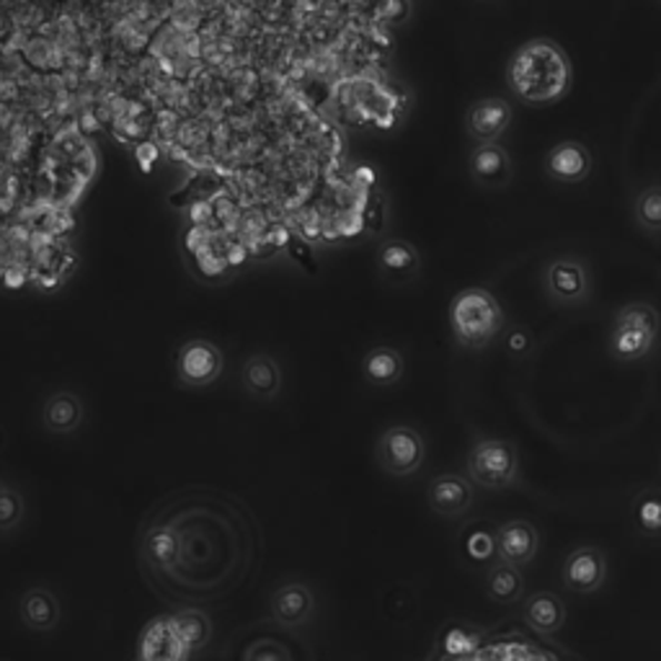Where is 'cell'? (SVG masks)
I'll list each match as a JSON object with an SVG mask.
<instances>
[{
  "label": "cell",
  "instance_id": "1",
  "mask_svg": "<svg viewBox=\"0 0 661 661\" xmlns=\"http://www.w3.org/2000/svg\"><path fill=\"white\" fill-rule=\"evenodd\" d=\"M573 68L567 50L548 37L528 39L507 62V86L524 107H548L569 93Z\"/></svg>",
  "mask_w": 661,
  "mask_h": 661
},
{
  "label": "cell",
  "instance_id": "2",
  "mask_svg": "<svg viewBox=\"0 0 661 661\" xmlns=\"http://www.w3.org/2000/svg\"><path fill=\"white\" fill-rule=\"evenodd\" d=\"M504 326V310L497 294L483 287H465L450 302V329L460 347L478 352L499 337Z\"/></svg>",
  "mask_w": 661,
  "mask_h": 661
},
{
  "label": "cell",
  "instance_id": "3",
  "mask_svg": "<svg viewBox=\"0 0 661 661\" xmlns=\"http://www.w3.org/2000/svg\"><path fill=\"white\" fill-rule=\"evenodd\" d=\"M659 313L649 302H628L615 313L610 331V352L618 362H639L654 352L659 341Z\"/></svg>",
  "mask_w": 661,
  "mask_h": 661
},
{
  "label": "cell",
  "instance_id": "4",
  "mask_svg": "<svg viewBox=\"0 0 661 661\" xmlns=\"http://www.w3.org/2000/svg\"><path fill=\"white\" fill-rule=\"evenodd\" d=\"M468 475L481 489H507L520 478V452L507 440H478L468 452Z\"/></svg>",
  "mask_w": 661,
  "mask_h": 661
},
{
  "label": "cell",
  "instance_id": "5",
  "mask_svg": "<svg viewBox=\"0 0 661 661\" xmlns=\"http://www.w3.org/2000/svg\"><path fill=\"white\" fill-rule=\"evenodd\" d=\"M543 290L553 306L577 308L584 306L592 294V274L587 261L577 257H559L543 269Z\"/></svg>",
  "mask_w": 661,
  "mask_h": 661
},
{
  "label": "cell",
  "instance_id": "6",
  "mask_svg": "<svg viewBox=\"0 0 661 661\" xmlns=\"http://www.w3.org/2000/svg\"><path fill=\"white\" fill-rule=\"evenodd\" d=\"M427 444L413 427H390L378 440V463L382 471L405 478L424 465Z\"/></svg>",
  "mask_w": 661,
  "mask_h": 661
},
{
  "label": "cell",
  "instance_id": "7",
  "mask_svg": "<svg viewBox=\"0 0 661 661\" xmlns=\"http://www.w3.org/2000/svg\"><path fill=\"white\" fill-rule=\"evenodd\" d=\"M514 109L501 96H483L475 99L465 111V134L475 146H493L504 138L512 124Z\"/></svg>",
  "mask_w": 661,
  "mask_h": 661
},
{
  "label": "cell",
  "instance_id": "8",
  "mask_svg": "<svg viewBox=\"0 0 661 661\" xmlns=\"http://www.w3.org/2000/svg\"><path fill=\"white\" fill-rule=\"evenodd\" d=\"M563 587L573 594H594L608 581V555L600 548L584 545L567 555L561 569Z\"/></svg>",
  "mask_w": 661,
  "mask_h": 661
},
{
  "label": "cell",
  "instance_id": "9",
  "mask_svg": "<svg viewBox=\"0 0 661 661\" xmlns=\"http://www.w3.org/2000/svg\"><path fill=\"white\" fill-rule=\"evenodd\" d=\"M191 651L177 618H156L142 631L140 661H187Z\"/></svg>",
  "mask_w": 661,
  "mask_h": 661
},
{
  "label": "cell",
  "instance_id": "10",
  "mask_svg": "<svg viewBox=\"0 0 661 661\" xmlns=\"http://www.w3.org/2000/svg\"><path fill=\"white\" fill-rule=\"evenodd\" d=\"M592 153L584 142L563 140L553 146L545 156V173L548 179L561 187H577L592 173Z\"/></svg>",
  "mask_w": 661,
  "mask_h": 661
},
{
  "label": "cell",
  "instance_id": "11",
  "mask_svg": "<svg viewBox=\"0 0 661 661\" xmlns=\"http://www.w3.org/2000/svg\"><path fill=\"white\" fill-rule=\"evenodd\" d=\"M177 370H179V378L184 380L187 385H194V388L210 385V382L218 380L222 372L220 349L204 339H191L179 349Z\"/></svg>",
  "mask_w": 661,
  "mask_h": 661
},
{
  "label": "cell",
  "instance_id": "12",
  "mask_svg": "<svg viewBox=\"0 0 661 661\" xmlns=\"http://www.w3.org/2000/svg\"><path fill=\"white\" fill-rule=\"evenodd\" d=\"M468 173L481 189H504L514 179L512 156L504 146H475L468 156Z\"/></svg>",
  "mask_w": 661,
  "mask_h": 661
},
{
  "label": "cell",
  "instance_id": "13",
  "mask_svg": "<svg viewBox=\"0 0 661 661\" xmlns=\"http://www.w3.org/2000/svg\"><path fill=\"white\" fill-rule=\"evenodd\" d=\"M540 551V535L528 520H509L497 530V555L514 569L530 567Z\"/></svg>",
  "mask_w": 661,
  "mask_h": 661
},
{
  "label": "cell",
  "instance_id": "14",
  "mask_svg": "<svg viewBox=\"0 0 661 661\" xmlns=\"http://www.w3.org/2000/svg\"><path fill=\"white\" fill-rule=\"evenodd\" d=\"M473 504V485L458 473H442L429 483V507L440 517H460Z\"/></svg>",
  "mask_w": 661,
  "mask_h": 661
},
{
  "label": "cell",
  "instance_id": "15",
  "mask_svg": "<svg viewBox=\"0 0 661 661\" xmlns=\"http://www.w3.org/2000/svg\"><path fill=\"white\" fill-rule=\"evenodd\" d=\"M567 604H563V600L555 592H535L528 597V602H524L522 608V620L528 623L530 631L545 635V639L559 635L563 625H567Z\"/></svg>",
  "mask_w": 661,
  "mask_h": 661
},
{
  "label": "cell",
  "instance_id": "16",
  "mask_svg": "<svg viewBox=\"0 0 661 661\" xmlns=\"http://www.w3.org/2000/svg\"><path fill=\"white\" fill-rule=\"evenodd\" d=\"M313 612V594L306 584H284L272 597V615L282 625L306 623Z\"/></svg>",
  "mask_w": 661,
  "mask_h": 661
},
{
  "label": "cell",
  "instance_id": "17",
  "mask_svg": "<svg viewBox=\"0 0 661 661\" xmlns=\"http://www.w3.org/2000/svg\"><path fill=\"white\" fill-rule=\"evenodd\" d=\"M83 419L81 398L76 393H52L42 405L44 427L54 434H70Z\"/></svg>",
  "mask_w": 661,
  "mask_h": 661
},
{
  "label": "cell",
  "instance_id": "18",
  "mask_svg": "<svg viewBox=\"0 0 661 661\" xmlns=\"http://www.w3.org/2000/svg\"><path fill=\"white\" fill-rule=\"evenodd\" d=\"M483 587H485V594H489V600H493V602H499V604L520 602L524 597L522 569H514V567H509V563H501V561L491 563L489 571H485Z\"/></svg>",
  "mask_w": 661,
  "mask_h": 661
},
{
  "label": "cell",
  "instance_id": "19",
  "mask_svg": "<svg viewBox=\"0 0 661 661\" xmlns=\"http://www.w3.org/2000/svg\"><path fill=\"white\" fill-rule=\"evenodd\" d=\"M243 385L251 390L253 395H274L280 393L282 372L269 354H253L243 364Z\"/></svg>",
  "mask_w": 661,
  "mask_h": 661
},
{
  "label": "cell",
  "instance_id": "20",
  "mask_svg": "<svg viewBox=\"0 0 661 661\" xmlns=\"http://www.w3.org/2000/svg\"><path fill=\"white\" fill-rule=\"evenodd\" d=\"M19 610L21 620L31 631H50L60 620L58 600L50 592H44V589H31V592L23 594Z\"/></svg>",
  "mask_w": 661,
  "mask_h": 661
},
{
  "label": "cell",
  "instance_id": "21",
  "mask_svg": "<svg viewBox=\"0 0 661 661\" xmlns=\"http://www.w3.org/2000/svg\"><path fill=\"white\" fill-rule=\"evenodd\" d=\"M364 375L375 385H393L403 375V357L390 347H378L364 357Z\"/></svg>",
  "mask_w": 661,
  "mask_h": 661
},
{
  "label": "cell",
  "instance_id": "22",
  "mask_svg": "<svg viewBox=\"0 0 661 661\" xmlns=\"http://www.w3.org/2000/svg\"><path fill=\"white\" fill-rule=\"evenodd\" d=\"M380 267L385 272L393 274H417L419 272V251L413 249L409 241H401V238H393V241L382 243L380 249Z\"/></svg>",
  "mask_w": 661,
  "mask_h": 661
},
{
  "label": "cell",
  "instance_id": "23",
  "mask_svg": "<svg viewBox=\"0 0 661 661\" xmlns=\"http://www.w3.org/2000/svg\"><path fill=\"white\" fill-rule=\"evenodd\" d=\"M633 220L643 233H661V184L641 189L633 199Z\"/></svg>",
  "mask_w": 661,
  "mask_h": 661
},
{
  "label": "cell",
  "instance_id": "24",
  "mask_svg": "<svg viewBox=\"0 0 661 661\" xmlns=\"http://www.w3.org/2000/svg\"><path fill=\"white\" fill-rule=\"evenodd\" d=\"M173 618H177L181 633H184V639L189 641V647L194 651L202 649L204 643L210 641V635H212L210 620H207L199 610H184Z\"/></svg>",
  "mask_w": 661,
  "mask_h": 661
},
{
  "label": "cell",
  "instance_id": "25",
  "mask_svg": "<svg viewBox=\"0 0 661 661\" xmlns=\"http://www.w3.org/2000/svg\"><path fill=\"white\" fill-rule=\"evenodd\" d=\"M635 520L643 532H661V493L647 491L635 501Z\"/></svg>",
  "mask_w": 661,
  "mask_h": 661
},
{
  "label": "cell",
  "instance_id": "26",
  "mask_svg": "<svg viewBox=\"0 0 661 661\" xmlns=\"http://www.w3.org/2000/svg\"><path fill=\"white\" fill-rule=\"evenodd\" d=\"M23 504L19 493L11 489H0V530H11L21 522Z\"/></svg>",
  "mask_w": 661,
  "mask_h": 661
},
{
  "label": "cell",
  "instance_id": "27",
  "mask_svg": "<svg viewBox=\"0 0 661 661\" xmlns=\"http://www.w3.org/2000/svg\"><path fill=\"white\" fill-rule=\"evenodd\" d=\"M468 555L475 561L493 559V555H497V532H471V535H468Z\"/></svg>",
  "mask_w": 661,
  "mask_h": 661
},
{
  "label": "cell",
  "instance_id": "28",
  "mask_svg": "<svg viewBox=\"0 0 661 661\" xmlns=\"http://www.w3.org/2000/svg\"><path fill=\"white\" fill-rule=\"evenodd\" d=\"M197 267H199V272L207 277H220L228 269L226 257H220V253H207V257L197 259Z\"/></svg>",
  "mask_w": 661,
  "mask_h": 661
},
{
  "label": "cell",
  "instance_id": "29",
  "mask_svg": "<svg viewBox=\"0 0 661 661\" xmlns=\"http://www.w3.org/2000/svg\"><path fill=\"white\" fill-rule=\"evenodd\" d=\"M134 161L142 171H150L153 169V163L158 161V146L156 142H140L138 148H134Z\"/></svg>",
  "mask_w": 661,
  "mask_h": 661
},
{
  "label": "cell",
  "instance_id": "30",
  "mask_svg": "<svg viewBox=\"0 0 661 661\" xmlns=\"http://www.w3.org/2000/svg\"><path fill=\"white\" fill-rule=\"evenodd\" d=\"M246 259H249V249H246L243 241H233V243L228 246V251H226V264H228V269L241 267Z\"/></svg>",
  "mask_w": 661,
  "mask_h": 661
},
{
  "label": "cell",
  "instance_id": "31",
  "mask_svg": "<svg viewBox=\"0 0 661 661\" xmlns=\"http://www.w3.org/2000/svg\"><path fill=\"white\" fill-rule=\"evenodd\" d=\"M3 282L11 287V290H19V287L27 282V272H23V267L19 264H8L3 269Z\"/></svg>",
  "mask_w": 661,
  "mask_h": 661
}]
</instances>
